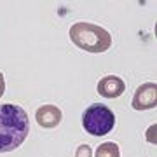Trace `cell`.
<instances>
[{"label": "cell", "instance_id": "cell-10", "mask_svg": "<svg viewBox=\"0 0 157 157\" xmlns=\"http://www.w3.org/2000/svg\"><path fill=\"white\" fill-rule=\"evenodd\" d=\"M4 91H6V80H4V73H0V98L4 94Z\"/></svg>", "mask_w": 157, "mask_h": 157}, {"label": "cell", "instance_id": "cell-9", "mask_svg": "<svg viewBox=\"0 0 157 157\" xmlns=\"http://www.w3.org/2000/svg\"><path fill=\"white\" fill-rule=\"evenodd\" d=\"M155 124H154V126H150V128H148V133H147V138H148V141H150V143H154V145H155Z\"/></svg>", "mask_w": 157, "mask_h": 157}, {"label": "cell", "instance_id": "cell-3", "mask_svg": "<svg viewBox=\"0 0 157 157\" xmlns=\"http://www.w3.org/2000/svg\"><path fill=\"white\" fill-rule=\"evenodd\" d=\"M82 126L84 129L93 136H105L115 126V115L107 105L94 103L86 108L82 115Z\"/></svg>", "mask_w": 157, "mask_h": 157}, {"label": "cell", "instance_id": "cell-6", "mask_svg": "<svg viewBox=\"0 0 157 157\" xmlns=\"http://www.w3.org/2000/svg\"><path fill=\"white\" fill-rule=\"evenodd\" d=\"M63 113L61 110L54 105H44L40 107L37 112H35V119H37V124L42 126L44 129H52L56 128L58 124L61 122Z\"/></svg>", "mask_w": 157, "mask_h": 157}, {"label": "cell", "instance_id": "cell-8", "mask_svg": "<svg viewBox=\"0 0 157 157\" xmlns=\"http://www.w3.org/2000/svg\"><path fill=\"white\" fill-rule=\"evenodd\" d=\"M75 157H91V147L87 143L80 145L77 148V152H75Z\"/></svg>", "mask_w": 157, "mask_h": 157}, {"label": "cell", "instance_id": "cell-4", "mask_svg": "<svg viewBox=\"0 0 157 157\" xmlns=\"http://www.w3.org/2000/svg\"><path fill=\"white\" fill-rule=\"evenodd\" d=\"M133 108L135 110H148L157 105V84L155 82H147L141 84L136 89L133 96Z\"/></svg>", "mask_w": 157, "mask_h": 157}, {"label": "cell", "instance_id": "cell-7", "mask_svg": "<svg viewBox=\"0 0 157 157\" xmlns=\"http://www.w3.org/2000/svg\"><path fill=\"white\" fill-rule=\"evenodd\" d=\"M96 157H121L119 145L113 141H105L96 148Z\"/></svg>", "mask_w": 157, "mask_h": 157}, {"label": "cell", "instance_id": "cell-5", "mask_svg": "<svg viewBox=\"0 0 157 157\" xmlns=\"http://www.w3.org/2000/svg\"><path fill=\"white\" fill-rule=\"evenodd\" d=\"M98 94L103 96V98H119V96L122 94L124 91H126V84H124V80L121 77H115V75H107V77H103L98 82Z\"/></svg>", "mask_w": 157, "mask_h": 157}, {"label": "cell", "instance_id": "cell-2", "mask_svg": "<svg viewBox=\"0 0 157 157\" xmlns=\"http://www.w3.org/2000/svg\"><path fill=\"white\" fill-rule=\"evenodd\" d=\"M70 39L78 49L87 52H105L112 45V35L110 32L93 25V23H75L70 26Z\"/></svg>", "mask_w": 157, "mask_h": 157}, {"label": "cell", "instance_id": "cell-1", "mask_svg": "<svg viewBox=\"0 0 157 157\" xmlns=\"http://www.w3.org/2000/svg\"><path fill=\"white\" fill-rule=\"evenodd\" d=\"M30 131L28 113L21 107L0 105V152H12L26 140Z\"/></svg>", "mask_w": 157, "mask_h": 157}]
</instances>
